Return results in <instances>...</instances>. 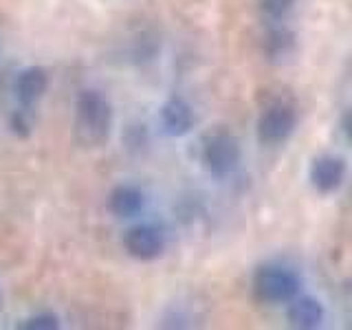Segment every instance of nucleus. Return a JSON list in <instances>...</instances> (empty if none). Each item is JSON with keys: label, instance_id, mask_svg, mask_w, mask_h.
Returning a JSON list of instances; mask_svg holds the SVG:
<instances>
[{"label": "nucleus", "instance_id": "obj_1", "mask_svg": "<svg viewBox=\"0 0 352 330\" xmlns=\"http://www.w3.org/2000/svg\"><path fill=\"white\" fill-rule=\"evenodd\" d=\"M113 128V106L99 91H82L75 102V139L84 148L108 141Z\"/></svg>", "mask_w": 352, "mask_h": 330}, {"label": "nucleus", "instance_id": "obj_5", "mask_svg": "<svg viewBox=\"0 0 352 330\" xmlns=\"http://www.w3.org/2000/svg\"><path fill=\"white\" fill-rule=\"evenodd\" d=\"M124 247L128 251V256L141 262L157 260L163 249H165V238L161 234V229L154 225H137L126 231L124 236Z\"/></svg>", "mask_w": 352, "mask_h": 330}, {"label": "nucleus", "instance_id": "obj_10", "mask_svg": "<svg viewBox=\"0 0 352 330\" xmlns=\"http://www.w3.org/2000/svg\"><path fill=\"white\" fill-rule=\"evenodd\" d=\"M47 88H49V75L40 66L25 69L16 80V95L22 106H33L47 93Z\"/></svg>", "mask_w": 352, "mask_h": 330}, {"label": "nucleus", "instance_id": "obj_2", "mask_svg": "<svg viewBox=\"0 0 352 330\" xmlns=\"http://www.w3.org/2000/svg\"><path fill=\"white\" fill-rule=\"evenodd\" d=\"M300 275L280 264H267L253 275V293L267 304H289L295 295H300Z\"/></svg>", "mask_w": 352, "mask_h": 330}, {"label": "nucleus", "instance_id": "obj_11", "mask_svg": "<svg viewBox=\"0 0 352 330\" xmlns=\"http://www.w3.org/2000/svg\"><path fill=\"white\" fill-rule=\"evenodd\" d=\"M264 49H267V55L271 60H284L295 49V36L284 27L271 29L267 33V40H264Z\"/></svg>", "mask_w": 352, "mask_h": 330}, {"label": "nucleus", "instance_id": "obj_4", "mask_svg": "<svg viewBox=\"0 0 352 330\" xmlns=\"http://www.w3.org/2000/svg\"><path fill=\"white\" fill-rule=\"evenodd\" d=\"M297 126V115L291 106L273 104L258 119V139L264 146H280L293 135Z\"/></svg>", "mask_w": 352, "mask_h": 330}, {"label": "nucleus", "instance_id": "obj_3", "mask_svg": "<svg viewBox=\"0 0 352 330\" xmlns=\"http://www.w3.org/2000/svg\"><path fill=\"white\" fill-rule=\"evenodd\" d=\"M240 157H242L240 141L234 135H229V132H216V135L209 137L201 154L205 170L218 176V179L234 172L240 163Z\"/></svg>", "mask_w": 352, "mask_h": 330}, {"label": "nucleus", "instance_id": "obj_7", "mask_svg": "<svg viewBox=\"0 0 352 330\" xmlns=\"http://www.w3.org/2000/svg\"><path fill=\"white\" fill-rule=\"evenodd\" d=\"M194 110L183 97H170L161 108V126L170 137H185L194 128Z\"/></svg>", "mask_w": 352, "mask_h": 330}, {"label": "nucleus", "instance_id": "obj_12", "mask_svg": "<svg viewBox=\"0 0 352 330\" xmlns=\"http://www.w3.org/2000/svg\"><path fill=\"white\" fill-rule=\"evenodd\" d=\"M18 328H22V330H55V328H60V319L53 313H40V315H33V317L25 319Z\"/></svg>", "mask_w": 352, "mask_h": 330}, {"label": "nucleus", "instance_id": "obj_13", "mask_svg": "<svg viewBox=\"0 0 352 330\" xmlns=\"http://www.w3.org/2000/svg\"><path fill=\"white\" fill-rule=\"evenodd\" d=\"M260 5H262V11L269 18L280 20V18H284L293 9L295 0H260Z\"/></svg>", "mask_w": 352, "mask_h": 330}, {"label": "nucleus", "instance_id": "obj_8", "mask_svg": "<svg viewBox=\"0 0 352 330\" xmlns=\"http://www.w3.org/2000/svg\"><path fill=\"white\" fill-rule=\"evenodd\" d=\"M324 306L313 297H300L295 295L289 302V311H286V319L293 328L300 330H313L319 328L324 322Z\"/></svg>", "mask_w": 352, "mask_h": 330}, {"label": "nucleus", "instance_id": "obj_6", "mask_svg": "<svg viewBox=\"0 0 352 330\" xmlns=\"http://www.w3.org/2000/svg\"><path fill=\"white\" fill-rule=\"evenodd\" d=\"M346 181V161L333 157V154H324L313 161L311 165V183L317 192L333 194L337 192Z\"/></svg>", "mask_w": 352, "mask_h": 330}, {"label": "nucleus", "instance_id": "obj_9", "mask_svg": "<svg viewBox=\"0 0 352 330\" xmlns=\"http://www.w3.org/2000/svg\"><path fill=\"white\" fill-rule=\"evenodd\" d=\"M108 207L117 218H132L146 207V194L135 185H117L110 192Z\"/></svg>", "mask_w": 352, "mask_h": 330}]
</instances>
